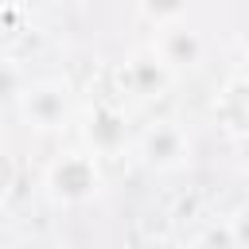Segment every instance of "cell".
<instances>
[{
  "label": "cell",
  "instance_id": "1",
  "mask_svg": "<svg viewBox=\"0 0 249 249\" xmlns=\"http://www.w3.org/2000/svg\"><path fill=\"white\" fill-rule=\"evenodd\" d=\"M43 187H47V195H51L58 206H82V202L97 198L101 187H105L101 160H97L89 148H70V152H62V156L47 167Z\"/></svg>",
  "mask_w": 249,
  "mask_h": 249
},
{
  "label": "cell",
  "instance_id": "2",
  "mask_svg": "<svg viewBox=\"0 0 249 249\" xmlns=\"http://www.w3.org/2000/svg\"><path fill=\"white\" fill-rule=\"evenodd\" d=\"M16 113L23 124L39 128V132H54L70 121V89L58 78H39L19 86L16 93Z\"/></svg>",
  "mask_w": 249,
  "mask_h": 249
},
{
  "label": "cell",
  "instance_id": "3",
  "mask_svg": "<svg viewBox=\"0 0 249 249\" xmlns=\"http://www.w3.org/2000/svg\"><path fill=\"white\" fill-rule=\"evenodd\" d=\"M136 156H140V163H144L148 171H160V175L179 171V167H187V160H191V136H187V128H183L179 121H171V117L152 121V124L136 136Z\"/></svg>",
  "mask_w": 249,
  "mask_h": 249
},
{
  "label": "cell",
  "instance_id": "4",
  "mask_svg": "<svg viewBox=\"0 0 249 249\" xmlns=\"http://www.w3.org/2000/svg\"><path fill=\"white\" fill-rule=\"evenodd\" d=\"M183 19H187V16H183ZM183 19L156 27V39H152V54H156L171 74L198 66V62H202V54H206L202 35H198L191 23H183Z\"/></svg>",
  "mask_w": 249,
  "mask_h": 249
},
{
  "label": "cell",
  "instance_id": "5",
  "mask_svg": "<svg viewBox=\"0 0 249 249\" xmlns=\"http://www.w3.org/2000/svg\"><path fill=\"white\" fill-rule=\"evenodd\" d=\"M86 144H89V152L101 160V156H121L124 148H128V117H124V109L121 105H113V101H101V105H93L89 113H86Z\"/></svg>",
  "mask_w": 249,
  "mask_h": 249
},
{
  "label": "cell",
  "instance_id": "6",
  "mask_svg": "<svg viewBox=\"0 0 249 249\" xmlns=\"http://www.w3.org/2000/svg\"><path fill=\"white\" fill-rule=\"evenodd\" d=\"M175 74L152 54V47L148 51H136L124 66H121V89L124 93H132V97H140V101H148V97H160L163 89H167V82H171Z\"/></svg>",
  "mask_w": 249,
  "mask_h": 249
},
{
  "label": "cell",
  "instance_id": "7",
  "mask_svg": "<svg viewBox=\"0 0 249 249\" xmlns=\"http://www.w3.org/2000/svg\"><path fill=\"white\" fill-rule=\"evenodd\" d=\"M214 117L233 140L249 136V74H233L222 82V89L214 93Z\"/></svg>",
  "mask_w": 249,
  "mask_h": 249
},
{
  "label": "cell",
  "instance_id": "8",
  "mask_svg": "<svg viewBox=\"0 0 249 249\" xmlns=\"http://www.w3.org/2000/svg\"><path fill=\"white\" fill-rule=\"evenodd\" d=\"M198 249H237V241L230 233V222H210L198 233Z\"/></svg>",
  "mask_w": 249,
  "mask_h": 249
},
{
  "label": "cell",
  "instance_id": "9",
  "mask_svg": "<svg viewBox=\"0 0 249 249\" xmlns=\"http://www.w3.org/2000/svg\"><path fill=\"white\" fill-rule=\"evenodd\" d=\"M230 222V233H233V241H237V249H249V206H241L233 218H226Z\"/></svg>",
  "mask_w": 249,
  "mask_h": 249
},
{
  "label": "cell",
  "instance_id": "10",
  "mask_svg": "<svg viewBox=\"0 0 249 249\" xmlns=\"http://www.w3.org/2000/svg\"><path fill=\"white\" fill-rule=\"evenodd\" d=\"M0 93H19V86H16V74L0 62Z\"/></svg>",
  "mask_w": 249,
  "mask_h": 249
},
{
  "label": "cell",
  "instance_id": "11",
  "mask_svg": "<svg viewBox=\"0 0 249 249\" xmlns=\"http://www.w3.org/2000/svg\"><path fill=\"white\" fill-rule=\"evenodd\" d=\"M237 160H241V167L249 171V136H241V140H237Z\"/></svg>",
  "mask_w": 249,
  "mask_h": 249
},
{
  "label": "cell",
  "instance_id": "12",
  "mask_svg": "<svg viewBox=\"0 0 249 249\" xmlns=\"http://www.w3.org/2000/svg\"><path fill=\"white\" fill-rule=\"evenodd\" d=\"M16 249H54L51 241H23V245H16Z\"/></svg>",
  "mask_w": 249,
  "mask_h": 249
},
{
  "label": "cell",
  "instance_id": "13",
  "mask_svg": "<svg viewBox=\"0 0 249 249\" xmlns=\"http://www.w3.org/2000/svg\"><path fill=\"white\" fill-rule=\"evenodd\" d=\"M140 249H167L163 241H148V245H140Z\"/></svg>",
  "mask_w": 249,
  "mask_h": 249
},
{
  "label": "cell",
  "instance_id": "14",
  "mask_svg": "<svg viewBox=\"0 0 249 249\" xmlns=\"http://www.w3.org/2000/svg\"><path fill=\"white\" fill-rule=\"evenodd\" d=\"M245 74H249V51H245Z\"/></svg>",
  "mask_w": 249,
  "mask_h": 249
}]
</instances>
